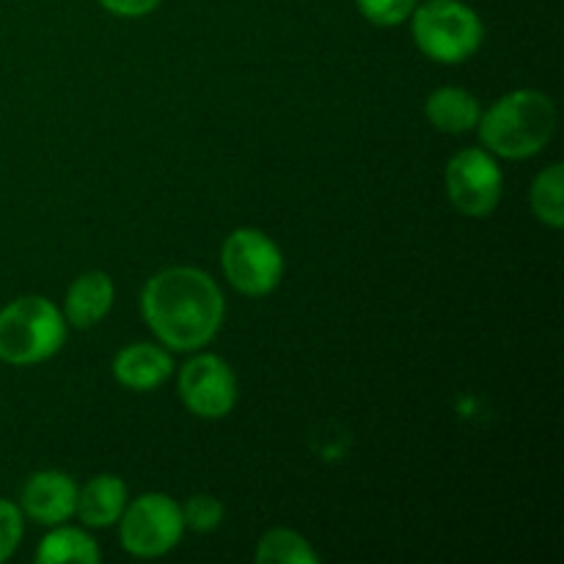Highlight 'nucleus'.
I'll use <instances>...</instances> for the list:
<instances>
[{
    "label": "nucleus",
    "mask_w": 564,
    "mask_h": 564,
    "mask_svg": "<svg viewBox=\"0 0 564 564\" xmlns=\"http://www.w3.org/2000/svg\"><path fill=\"white\" fill-rule=\"evenodd\" d=\"M411 17L419 50L438 64L471 58L485 39L482 20L463 0H427Z\"/></svg>",
    "instance_id": "4"
},
{
    "label": "nucleus",
    "mask_w": 564,
    "mask_h": 564,
    "mask_svg": "<svg viewBox=\"0 0 564 564\" xmlns=\"http://www.w3.org/2000/svg\"><path fill=\"white\" fill-rule=\"evenodd\" d=\"M163 0H99L105 11L113 17H127V20H138V17L152 14Z\"/></svg>",
    "instance_id": "20"
},
{
    "label": "nucleus",
    "mask_w": 564,
    "mask_h": 564,
    "mask_svg": "<svg viewBox=\"0 0 564 564\" xmlns=\"http://www.w3.org/2000/svg\"><path fill=\"white\" fill-rule=\"evenodd\" d=\"M113 281H110L108 273H99V270H91V273H83L80 279L72 281L69 292H66L64 301V319L72 325V328H94L105 314L113 306Z\"/></svg>",
    "instance_id": "10"
},
{
    "label": "nucleus",
    "mask_w": 564,
    "mask_h": 564,
    "mask_svg": "<svg viewBox=\"0 0 564 564\" xmlns=\"http://www.w3.org/2000/svg\"><path fill=\"white\" fill-rule=\"evenodd\" d=\"M424 113H427L430 124L441 132H452V135H460V132L474 130L479 124V99L471 91L457 86H444L438 91H433L424 102Z\"/></svg>",
    "instance_id": "13"
},
{
    "label": "nucleus",
    "mask_w": 564,
    "mask_h": 564,
    "mask_svg": "<svg viewBox=\"0 0 564 564\" xmlns=\"http://www.w3.org/2000/svg\"><path fill=\"white\" fill-rule=\"evenodd\" d=\"M36 562L42 564H61V562H80L94 564L99 562V549L86 532L72 527H55L47 538L42 540L36 551Z\"/></svg>",
    "instance_id": "14"
},
{
    "label": "nucleus",
    "mask_w": 564,
    "mask_h": 564,
    "mask_svg": "<svg viewBox=\"0 0 564 564\" xmlns=\"http://www.w3.org/2000/svg\"><path fill=\"white\" fill-rule=\"evenodd\" d=\"M356 6L375 25L394 28L413 14L419 0H356Z\"/></svg>",
    "instance_id": "18"
},
{
    "label": "nucleus",
    "mask_w": 564,
    "mask_h": 564,
    "mask_svg": "<svg viewBox=\"0 0 564 564\" xmlns=\"http://www.w3.org/2000/svg\"><path fill=\"white\" fill-rule=\"evenodd\" d=\"M77 485L64 471H39L22 488V510L42 527H58L75 516Z\"/></svg>",
    "instance_id": "9"
},
{
    "label": "nucleus",
    "mask_w": 564,
    "mask_h": 564,
    "mask_svg": "<svg viewBox=\"0 0 564 564\" xmlns=\"http://www.w3.org/2000/svg\"><path fill=\"white\" fill-rule=\"evenodd\" d=\"M127 507V485L121 482L113 474H102V477H94L83 485V490H77V507L75 516L80 518L86 527L102 529L113 527L121 518Z\"/></svg>",
    "instance_id": "12"
},
{
    "label": "nucleus",
    "mask_w": 564,
    "mask_h": 564,
    "mask_svg": "<svg viewBox=\"0 0 564 564\" xmlns=\"http://www.w3.org/2000/svg\"><path fill=\"white\" fill-rule=\"evenodd\" d=\"M180 394L187 411L196 416L224 419L237 402L235 372L220 356L202 352L182 367Z\"/></svg>",
    "instance_id": "8"
},
{
    "label": "nucleus",
    "mask_w": 564,
    "mask_h": 564,
    "mask_svg": "<svg viewBox=\"0 0 564 564\" xmlns=\"http://www.w3.org/2000/svg\"><path fill=\"white\" fill-rule=\"evenodd\" d=\"M501 176L494 154L485 149H463L446 165V196L466 218H485L501 202Z\"/></svg>",
    "instance_id": "7"
},
{
    "label": "nucleus",
    "mask_w": 564,
    "mask_h": 564,
    "mask_svg": "<svg viewBox=\"0 0 564 564\" xmlns=\"http://www.w3.org/2000/svg\"><path fill=\"white\" fill-rule=\"evenodd\" d=\"M562 191H564V169L562 163L549 165L543 174H538L532 185V209L538 220H543L551 229H562L564 224V207H562Z\"/></svg>",
    "instance_id": "16"
},
{
    "label": "nucleus",
    "mask_w": 564,
    "mask_h": 564,
    "mask_svg": "<svg viewBox=\"0 0 564 564\" xmlns=\"http://www.w3.org/2000/svg\"><path fill=\"white\" fill-rule=\"evenodd\" d=\"M182 521L193 532H215L220 527V521H224V505L218 499H213V496H191L182 505Z\"/></svg>",
    "instance_id": "17"
},
{
    "label": "nucleus",
    "mask_w": 564,
    "mask_h": 564,
    "mask_svg": "<svg viewBox=\"0 0 564 564\" xmlns=\"http://www.w3.org/2000/svg\"><path fill=\"white\" fill-rule=\"evenodd\" d=\"M149 328L171 350H202L224 323V295L198 268H169L149 279L141 295Z\"/></svg>",
    "instance_id": "1"
},
{
    "label": "nucleus",
    "mask_w": 564,
    "mask_h": 564,
    "mask_svg": "<svg viewBox=\"0 0 564 564\" xmlns=\"http://www.w3.org/2000/svg\"><path fill=\"white\" fill-rule=\"evenodd\" d=\"M22 540V512L11 501L0 499V562L9 560Z\"/></svg>",
    "instance_id": "19"
},
{
    "label": "nucleus",
    "mask_w": 564,
    "mask_h": 564,
    "mask_svg": "<svg viewBox=\"0 0 564 564\" xmlns=\"http://www.w3.org/2000/svg\"><path fill=\"white\" fill-rule=\"evenodd\" d=\"M64 336V314L47 297H20L0 312V361L14 367L47 361L61 350Z\"/></svg>",
    "instance_id": "3"
},
{
    "label": "nucleus",
    "mask_w": 564,
    "mask_h": 564,
    "mask_svg": "<svg viewBox=\"0 0 564 564\" xmlns=\"http://www.w3.org/2000/svg\"><path fill=\"white\" fill-rule=\"evenodd\" d=\"M171 369L169 352L154 345H130L113 358V378L132 391H154L169 380Z\"/></svg>",
    "instance_id": "11"
},
{
    "label": "nucleus",
    "mask_w": 564,
    "mask_h": 564,
    "mask_svg": "<svg viewBox=\"0 0 564 564\" xmlns=\"http://www.w3.org/2000/svg\"><path fill=\"white\" fill-rule=\"evenodd\" d=\"M479 138L490 154L523 160L538 154L554 138L556 108L540 91H512L479 116Z\"/></svg>",
    "instance_id": "2"
},
{
    "label": "nucleus",
    "mask_w": 564,
    "mask_h": 564,
    "mask_svg": "<svg viewBox=\"0 0 564 564\" xmlns=\"http://www.w3.org/2000/svg\"><path fill=\"white\" fill-rule=\"evenodd\" d=\"M121 545L132 556L154 560L176 549L185 532L182 507L165 494H143L121 512Z\"/></svg>",
    "instance_id": "5"
},
{
    "label": "nucleus",
    "mask_w": 564,
    "mask_h": 564,
    "mask_svg": "<svg viewBox=\"0 0 564 564\" xmlns=\"http://www.w3.org/2000/svg\"><path fill=\"white\" fill-rule=\"evenodd\" d=\"M259 564H317V554L301 534L290 529H273L259 540Z\"/></svg>",
    "instance_id": "15"
},
{
    "label": "nucleus",
    "mask_w": 564,
    "mask_h": 564,
    "mask_svg": "<svg viewBox=\"0 0 564 564\" xmlns=\"http://www.w3.org/2000/svg\"><path fill=\"white\" fill-rule=\"evenodd\" d=\"M220 264L237 292L262 297L279 286L284 257L279 246L259 229H235L224 242Z\"/></svg>",
    "instance_id": "6"
}]
</instances>
